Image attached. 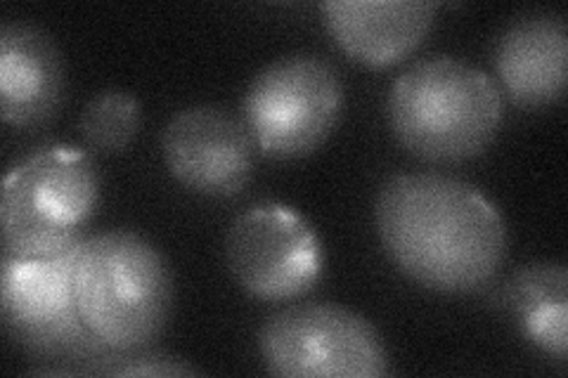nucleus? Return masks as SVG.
<instances>
[{
  "label": "nucleus",
  "instance_id": "f257e3e1",
  "mask_svg": "<svg viewBox=\"0 0 568 378\" xmlns=\"http://www.w3.org/2000/svg\"><path fill=\"white\" fill-rule=\"evenodd\" d=\"M375 221L388 258L424 289L471 294L507 256L503 213L474 185L436 173H403L379 190Z\"/></svg>",
  "mask_w": 568,
  "mask_h": 378
},
{
  "label": "nucleus",
  "instance_id": "f03ea898",
  "mask_svg": "<svg viewBox=\"0 0 568 378\" xmlns=\"http://www.w3.org/2000/svg\"><path fill=\"white\" fill-rule=\"evenodd\" d=\"M386 116L410 154L432 164H459L490 147L505 119V100L486 71L429 58L390 85Z\"/></svg>",
  "mask_w": 568,
  "mask_h": 378
},
{
  "label": "nucleus",
  "instance_id": "7ed1b4c3",
  "mask_svg": "<svg viewBox=\"0 0 568 378\" xmlns=\"http://www.w3.org/2000/svg\"><path fill=\"white\" fill-rule=\"evenodd\" d=\"M74 289L88 329L116 350L152 348L171 321V265L135 232L88 237L77 260Z\"/></svg>",
  "mask_w": 568,
  "mask_h": 378
},
{
  "label": "nucleus",
  "instance_id": "20e7f679",
  "mask_svg": "<svg viewBox=\"0 0 568 378\" xmlns=\"http://www.w3.org/2000/svg\"><path fill=\"white\" fill-rule=\"evenodd\" d=\"M79 256L22 258L3 254L0 308L6 331L29 355L69 362L74 374L91 376L114 348L83 321L77 303L74 269Z\"/></svg>",
  "mask_w": 568,
  "mask_h": 378
},
{
  "label": "nucleus",
  "instance_id": "39448f33",
  "mask_svg": "<svg viewBox=\"0 0 568 378\" xmlns=\"http://www.w3.org/2000/svg\"><path fill=\"white\" fill-rule=\"evenodd\" d=\"M344 112L339 71L315 55H287L261 69L242 102V123L256 150L275 161L313 154Z\"/></svg>",
  "mask_w": 568,
  "mask_h": 378
},
{
  "label": "nucleus",
  "instance_id": "423d86ee",
  "mask_svg": "<svg viewBox=\"0 0 568 378\" xmlns=\"http://www.w3.org/2000/svg\"><path fill=\"white\" fill-rule=\"evenodd\" d=\"M258 350L284 378H379L388 374L384 338L363 315L334 303L290 305L261 327Z\"/></svg>",
  "mask_w": 568,
  "mask_h": 378
},
{
  "label": "nucleus",
  "instance_id": "0eeeda50",
  "mask_svg": "<svg viewBox=\"0 0 568 378\" xmlns=\"http://www.w3.org/2000/svg\"><path fill=\"white\" fill-rule=\"evenodd\" d=\"M225 263L242 289L258 300L308 294L325 267V248L313 225L284 204H256L230 225Z\"/></svg>",
  "mask_w": 568,
  "mask_h": 378
},
{
  "label": "nucleus",
  "instance_id": "6e6552de",
  "mask_svg": "<svg viewBox=\"0 0 568 378\" xmlns=\"http://www.w3.org/2000/svg\"><path fill=\"white\" fill-rule=\"evenodd\" d=\"M256 145L246 125L219 106H190L164 129L162 156L183 187L213 200L240 194L254 177Z\"/></svg>",
  "mask_w": 568,
  "mask_h": 378
},
{
  "label": "nucleus",
  "instance_id": "1a4fd4ad",
  "mask_svg": "<svg viewBox=\"0 0 568 378\" xmlns=\"http://www.w3.org/2000/svg\"><path fill=\"white\" fill-rule=\"evenodd\" d=\"M503 90L521 110H542L566 93L568 31L559 12H530L511 22L495 45Z\"/></svg>",
  "mask_w": 568,
  "mask_h": 378
},
{
  "label": "nucleus",
  "instance_id": "9d476101",
  "mask_svg": "<svg viewBox=\"0 0 568 378\" xmlns=\"http://www.w3.org/2000/svg\"><path fill=\"white\" fill-rule=\"evenodd\" d=\"M323 12L334 43L375 69L410 58L436 22V6L424 0H329Z\"/></svg>",
  "mask_w": 568,
  "mask_h": 378
},
{
  "label": "nucleus",
  "instance_id": "9b49d317",
  "mask_svg": "<svg viewBox=\"0 0 568 378\" xmlns=\"http://www.w3.org/2000/svg\"><path fill=\"white\" fill-rule=\"evenodd\" d=\"M67 69L58 43L31 24L0 29V106L14 129H36L62 110Z\"/></svg>",
  "mask_w": 568,
  "mask_h": 378
},
{
  "label": "nucleus",
  "instance_id": "f8f14e48",
  "mask_svg": "<svg viewBox=\"0 0 568 378\" xmlns=\"http://www.w3.org/2000/svg\"><path fill=\"white\" fill-rule=\"evenodd\" d=\"M17 168L29 200V221L24 225L45 221L62 227H83L95 215L102 177L91 154L69 145H50L36 150Z\"/></svg>",
  "mask_w": 568,
  "mask_h": 378
},
{
  "label": "nucleus",
  "instance_id": "ddd939ff",
  "mask_svg": "<svg viewBox=\"0 0 568 378\" xmlns=\"http://www.w3.org/2000/svg\"><path fill=\"white\" fill-rule=\"evenodd\" d=\"M500 303L517 317L528 344L566 362L568 353V269L564 263H532L505 286Z\"/></svg>",
  "mask_w": 568,
  "mask_h": 378
},
{
  "label": "nucleus",
  "instance_id": "4468645a",
  "mask_svg": "<svg viewBox=\"0 0 568 378\" xmlns=\"http://www.w3.org/2000/svg\"><path fill=\"white\" fill-rule=\"evenodd\" d=\"M142 110L126 90H102L85 104L81 114V135L85 145L100 154H119L135 140Z\"/></svg>",
  "mask_w": 568,
  "mask_h": 378
},
{
  "label": "nucleus",
  "instance_id": "2eb2a0df",
  "mask_svg": "<svg viewBox=\"0 0 568 378\" xmlns=\"http://www.w3.org/2000/svg\"><path fill=\"white\" fill-rule=\"evenodd\" d=\"M95 376H197L200 371L181 357L142 350H112L93 369ZM91 374V376H93Z\"/></svg>",
  "mask_w": 568,
  "mask_h": 378
}]
</instances>
